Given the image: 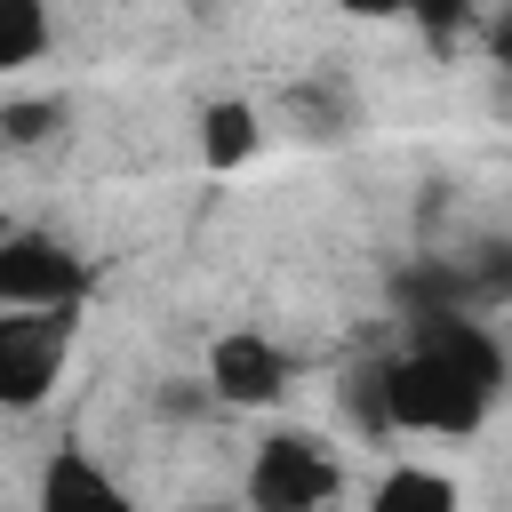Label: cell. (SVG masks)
<instances>
[{
    "mask_svg": "<svg viewBox=\"0 0 512 512\" xmlns=\"http://www.w3.org/2000/svg\"><path fill=\"white\" fill-rule=\"evenodd\" d=\"M344 16H408V0H336Z\"/></svg>",
    "mask_w": 512,
    "mask_h": 512,
    "instance_id": "cell-13",
    "label": "cell"
},
{
    "mask_svg": "<svg viewBox=\"0 0 512 512\" xmlns=\"http://www.w3.org/2000/svg\"><path fill=\"white\" fill-rule=\"evenodd\" d=\"M368 512H464V496H456V480L440 464H392L368 488Z\"/></svg>",
    "mask_w": 512,
    "mask_h": 512,
    "instance_id": "cell-9",
    "label": "cell"
},
{
    "mask_svg": "<svg viewBox=\"0 0 512 512\" xmlns=\"http://www.w3.org/2000/svg\"><path fill=\"white\" fill-rule=\"evenodd\" d=\"M472 8H480V0H408V16H416L424 32H456Z\"/></svg>",
    "mask_w": 512,
    "mask_h": 512,
    "instance_id": "cell-12",
    "label": "cell"
},
{
    "mask_svg": "<svg viewBox=\"0 0 512 512\" xmlns=\"http://www.w3.org/2000/svg\"><path fill=\"white\" fill-rule=\"evenodd\" d=\"M496 56H504V64H512V0H504V8H496Z\"/></svg>",
    "mask_w": 512,
    "mask_h": 512,
    "instance_id": "cell-14",
    "label": "cell"
},
{
    "mask_svg": "<svg viewBox=\"0 0 512 512\" xmlns=\"http://www.w3.org/2000/svg\"><path fill=\"white\" fill-rule=\"evenodd\" d=\"M192 512H248V504H192Z\"/></svg>",
    "mask_w": 512,
    "mask_h": 512,
    "instance_id": "cell-15",
    "label": "cell"
},
{
    "mask_svg": "<svg viewBox=\"0 0 512 512\" xmlns=\"http://www.w3.org/2000/svg\"><path fill=\"white\" fill-rule=\"evenodd\" d=\"M336 408H344V424H352V432L384 440V432H392V352L352 360V368L336 376Z\"/></svg>",
    "mask_w": 512,
    "mask_h": 512,
    "instance_id": "cell-8",
    "label": "cell"
},
{
    "mask_svg": "<svg viewBox=\"0 0 512 512\" xmlns=\"http://www.w3.org/2000/svg\"><path fill=\"white\" fill-rule=\"evenodd\" d=\"M88 296V264L72 240L8 224L0 232V312H40V304H80Z\"/></svg>",
    "mask_w": 512,
    "mask_h": 512,
    "instance_id": "cell-4",
    "label": "cell"
},
{
    "mask_svg": "<svg viewBox=\"0 0 512 512\" xmlns=\"http://www.w3.org/2000/svg\"><path fill=\"white\" fill-rule=\"evenodd\" d=\"M200 384L216 408H280L296 384V360L264 336V328H224L200 360Z\"/></svg>",
    "mask_w": 512,
    "mask_h": 512,
    "instance_id": "cell-5",
    "label": "cell"
},
{
    "mask_svg": "<svg viewBox=\"0 0 512 512\" xmlns=\"http://www.w3.org/2000/svg\"><path fill=\"white\" fill-rule=\"evenodd\" d=\"M48 0H0V80H16L24 64L48 56Z\"/></svg>",
    "mask_w": 512,
    "mask_h": 512,
    "instance_id": "cell-10",
    "label": "cell"
},
{
    "mask_svg": "<svg viewBox=\"0 0 512 512\" xmlns=\"http://www.w3.org/2000/svg\"><path fill=\"white\" fill-rule=\"evenodd\" d=\"M80 304H40V312H0V408H40L72 360Z\"/></svg>",
    "mask_w": 512,
    "mask_h": 512,
    "instance_id": "cell-3",
    "label": "cell"
},
{
    "mask_svg": "<svg viewBox=\"0 0 512 512\" xmlns=\"http://www.w3.org/2000/svg\"><path fill=\"white\" fill-rule=\"evenodd\" d=\"M504 392V344L472 312H424L408 352H392V432L464 440Z\"/></svg>",
    "mask_w": 512,
    "mask_h": 512,
    "instance_id": "cell-1",
    "label": "cell"
},
{
    "mask_svg": "<svg viewBox=\"0 0 512 512\" xmlns=\"http://www.w3.org/2000/svg\"><path fill=\"white\" fill-rule=\"evenodd\" d=\"M32 512H136V496L88 448H48V464L32 480Z\"/></svg>",
    "mask_w": 512,
    "mask_h": 512,
    "instance_id": "cell-6",
    "label": "cell"
},
{
    "mask_svg": "<svg viewBox=\"0 0 512 512\" xmlns=\"http://www.w3.org/2000/svg\"><path fill=\"white\" fill-rule=\"evenodd\" d=\"M56 128H64V104H56V96H32V104L0 96V144H16V152H24V144H48Z\"/></svg>",
    "mask_w": 512,
    "mask_h": 512,
    "instance_id": "cell-11",
    "label": "cell"
},
{
    "mask_svg": "<svg viewBox=\"0 0 512 512\" xmlns=\"http://www.w3.org/2000/svg\"><path fill=\"white\" fill-rule=\"evenodd\" d=\"M344 496V464L320 432H264L248 448V472H240V504L248 512H328Z\"/></svg>",
    "mask_w": 512,
    "mask_h": 512,
    "instance_id": "cell-2",
    "label": "cell"
},
{
    "mask_svg": "<svg viewBox=\"0 0 512 512\" xmlns=\"http://www.w3.org/2000/svg\"><path fill=\"white\" fill-rule=\"evenodd\" d=\"M192 144H200V160H208L216 176H240V168L264 152V112H256L248 96H216V104H200Z\"/></svg>",
    "mask_w": 512,
    "mask_h": 512,
    "instance_id": "cell-7",
    "label": "cell"
}]
</instances>
